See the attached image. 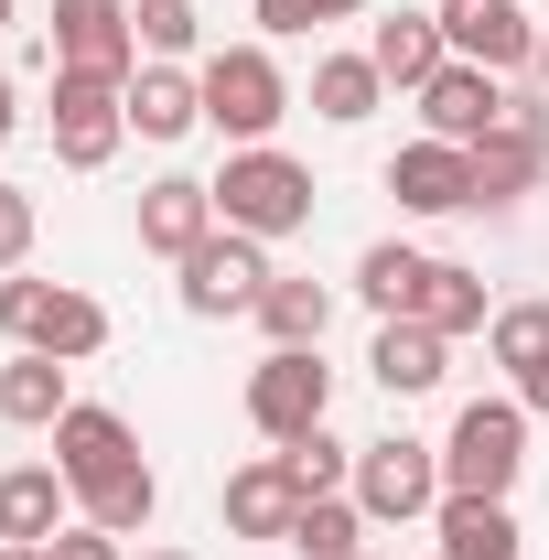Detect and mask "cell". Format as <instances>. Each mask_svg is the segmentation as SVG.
<instances>
[{
	"mask_svg": "<svg viewBox=\"0 0 549 560\" xmlns=\"http://www.w3.org/2000/svg\"><path fill=\"white\" fill-rule=\"evenodd\" d=\"M55 464H66L86 528H108V539L151 528L162 486H151V464H140V442H130V420H119V410H66V420H55Z\"/></svg>",
	"mask_w": 549,
	"mask_h": 560,
	"instance_id": "6da1fadb",
	"label": "cell"
},
{
	"mask_svg": "<svg viewBox=\"0 0 549 560\" xmlns=\"http://www.w3.org/2000/svg\"><path fill=\"white\" fill-rule=\"evenodd\" d=\"M215 215H226L237 237H291V226H313V173L280 162V151H237V162L215 173Z\"/></svg>",
	"mask_w": 549,
	"mask_h": 560,
	"instance_id": "7a4b0ae2",
	"label": "cell"
},
{
	"mask_svg": "<svg viewBox=\"0 0 549 560\" xmlns=\"http://www.w3.org/2000/svg\"><path fill=\"white\" fill-rule=\"evenodd\" d=\"M517 464H528V410L517 399H475L453 420V442H442V486L453 495H506Z\"/></svg>",
	"mask_w": 549,
	"mask_h": 560,
	"instance_id": "3957f363",
	"label": "cell"
},
{
	"mask_svg": "<svg viewBox=\"0 0 549 560\" xmlns=\"http://www.w3.org/2000/svg\"><path fill=\"white\" fill-rule=\"evenodd\" d=\"M195 86H206V119H215L226 140H248V151H259L280 119H291V86H280V66L259 55V44H226V55H215Z\"/></svg>",
	"mask_w": 549,
	"mask_h": 560,
	"instance_id": "277c9868",
	"label": "cell"
},
{
	"mask_svg": "<svg viewBox=\"0 0 549 560\" xmlns=\"http://www.w3.org/2000/svg\"><path fill=\"white\" fill-rule=\"evenodd\" d=\"M0 324L33 355H97L108 346V313L86 291H66V280H0Z\"/></svg>",
	"mask_w": 549,
	"mask_h": 560,
	"instance_id": "5b68a950",
	"label": "cell"
},
{
	"mask_svg": "<svg viewBox=\"0 0 549 560\" xmlns=\"http://www.w3.org/2000/svg\"><path fill=\"white\" fill-rule=\"evenodd\" d=\"M324 410H335V366L313 346H280L259 377H248V420L270 431V442H302V431H324Z\"/></svg>",
	"mask_w": 549,
	"mask_h": 560,
	"instance_id": "8992f818",
	"label": "cell"
},
{
	"mask_svg": "<svg viewBox=\"0 0 549 560\" xmlns=\"http://www.w3.org/2000/svg\"><path fill=\"white\" fill-rule=\"evenodd\" d=\"M119 130H130V86L119 75H55V162L97 173L119 151Z\"/></svg>",
	"mask_w": 549,
	"mask_h": 560,
	"instance_id": "52a82bcc",
	"label": "cell"
},
{
	"mask_svg": "<svg viewBox=\"0 0 549 560\" xmlns=\"http://www.w3.org/2000/svg\"><path fill=\"white\" fill-rule=\"evenodd\" d=\"M355 506L366 517H431L442 506V453L431 442H366L355 453Z\"/></svg>",
	"mask_w": 549,
	"mask_h": 560,
	"instance_id": "ba28073f",
	"label": "cell"
},
{
	"mask_svg": "<svg viewBox=\"0 0 549 560\" xmlns=\"http://www.w3.org/2000/svg\"><path fill=\"white\" fill-rule=\"evenodd\" d=\"M442 44H453L464 66H484V75L539 66V22H528L517 0H442Z\"/></svg>",
	"mask_w": 549,
	"mask_h": 560,
	"instance_id": "9c48e42d",
	"label": "cell"
},
{
	"mask_svg": "<svg viewBox=\"0 0 549 560\" xmlns=\"http://www.w3.org/2000/svg\"><path fill=\"white\" fill-rule=\"evenodd\" d=\"M259 291H270V259H259V237H237V226H215L206 248L184 259V302H195V313H259Z\"/></svg>",
	"mask_w": 549,
	"mask_h": 560,
	"instance_id": "30bf717a",
	"label": "cell"
},
{
	"mask_svg": "<svg viewBox=\"0 0 549 560\" xmlns=\"http://www.w3.org/2000/svg\"><path fill=\"white\" fill-rule=\"evenodd\" d=\"M55 55H66V75H119V86H130L140 22L119 0H55Z\"/></svg>",
	"mask_w": 549,
	"mask_h": 560,
	"instance_id": "8fae6325",
	"label": "cell"
},
{
	"mask_svg": "<svg viewBox=\"0 0 549 560\" xmlns=\"http://www.w3.org/2000/svg\"><path fill=\"white\" fill-rule=\"evenodd\" d=\"M388 195L410 215H464L475 206V151H464V140H410V151L388 162Z\"/></svg>",
	"mask_w": 549,
	"mask_h": 560,
	"instance_id": "7c38bea8",
	"label": "cell"
},
{
	"mask_svg": "<svg viewBox=\"0 0 549 560\" xmlns=\"http://www.w3.org/2000/svg\"><path fill=\"white\" fill-rule=\"evenodd\" d=\"M549 162V108H506L495 119V140H475V206H495V195H528Z\"/></svg>",
	"mask_w": 549,
	"mask_h": 560,
	"instance_id": "4fadbf2b",
	"label": "cell"
},
{
	"mask_svg": "<svg viewBox=\"0 0 549 560\" xmlns=\"http://www.w3.org/2000/svg\"><path fill=\"white\" fill-rule=\"evenodd\" d=\"M420 119H431V140H464V151H475V140H495L506 97H495V75H484V66H464V55H453V66L420 86Z\"/></svg>",
	"mask_w": 549,
	"mask_h": 560,
	"instance_id": "5bb4252c",
	"label": "cell"
},
{
	"mask_svg": "<svg viewBox=\"0 0 549 560\" xmlns=\"http://www.w3.org/2000/svg\"><path fill=\"white\" fill-rule=\"evenodd\" d=\"M206 237H215V184H184V173H173V184H151V195H140V248L195 259Z\"/></svg>",
	"mask_w": 549,
	"mask_h": 560,
	"instance_id": "9a60e30c",
	"label": "cell"
},
{
	"mask_svg": "<svg viewBox=\"0 0 549 560\" xmlns=\"http://www.w3.org/2000/svg\"><path fill=\"white\" fill-rule=\"evenodd\" d=\"M291 517H302V475L291 464H248V475H226V528L237 539H291Z\"/></svg>",
	"mask_w": 549,
	"mask_h": 560,
	"instance_id": "2e32d148",
	"label": "cell"
},
{
	"mask_svg": "<svg viewBox=\"0 0 549 560\" xmlns=\"http://www.w3.org/2000/svg\"><path fill=\"white\" fill-rule=\"evenodd\" d=\"M66 464H22V475H0V539H22V550H44L55 528H66Z\"/></svg>",
	"mask_w": 549,
	"mask_h": 560,
	"instance_id": "e0dca14e",
	"label": "cell"
},
{
	"mask_svg": "<svg viewBox=\"0 0 549 560\" xmlns=\"http://www.w3.org/2000/svg\"><path fill=\"white\" fill-rule=\"evenodd\" d=\"M366 66L388 75V86H431V75L453 66V44H442V11H399V22H377Z\"/></svg>",
	"mask_w": 549,
	"mask_h": 560,
	"instance_id": "ac0fdd59",
	"label": "cell"
},
{
	"mask_svg": "<svg viewBox=\"0 0 549 560\" xmlns=\"http://www.w3.org/2000/svg\"><path fill=\"white\" fill-rule=\"evenodd\" d=\"M517 517L506 495H442V560H517Z\"/></svg>",
	"mask_w": 549,
	"mask_h": 560,
	"instance_id": "d6986e66",
	"label": "cell"
},
{
	"mask_svg": "<svg viewBox=\"0 0 549 560\" xmlns=\"http://www.w3.org/2000/svg\"><path fill=\"white\" fill-rule=\"evenodd\" d=\"M195 119H206V86H195V75H173V66H140L130 75V130L140 140H184Z\"/></svg>",
	"mask_w": 549,
	"mask_h": 560,
	"instance_id": "ffe728a7",
	"label": "cell"
},
{
	"mask_svg": "<svg viewBox=\"0 0 549 560\" xmlns=\"http://www.w3.org/2000/svg\"><path fill=\"white\" fill-rule=\"evenodd\" d=\"M442 346H453V335H431V324H410V313H399V324L377 335V355H366V366H377V388H388V399H420V388H442Z\"/></svg>",
	"mask_w": 549,
	"mask_h": 560,
	"instance_id": "44dd1931",
	"label": "cell"
},
{
	"mask_svg": "<svg viewBox=\"0 0 549 560\" xmlns=\"http://www.w3.org/2000/svg\"><path fill=\"white\" fill-rule=\"evenodd\" d=\"M75 399H66V355H11L0 366V420H22V431H44V420H66Z\"/></svg>",
	"mask_w": 549,
	"mask_h": 560,
	"instance_id": "7402d4cb",
	"label": "cell"
},
{
	"mask_svg": "<svg viewBox=\"0 0 549 560\" xmlns=\"http://www.w3.org/2000/svg\"><path fill=\"white\" fill-rule=\"evenodd\" d=\"M259 324H270V346H324L335 291H324V280H270V291H259Z\"/></svg>",
	"mask_w": 549,
	"mask_h": 560,
	"instance_id": "603a6c76",
	"label": "cell"
},
{
	"mask_svg": "<svg viewBox=\"0 0 549 560\" xmlns=\"http://www.w3.org/2000/svg\"><path fill=\"white\" fill-rule=\"evenodd\" d=\"M410 324H431V335H475V324H495V313H484V280H475V270H453V259H431Z\"/></svg>",
	"mask_w": 549,
	"mask_h": 560,
	"instance_id": "cb8c5ba5",
	"label": "cell"
},
{
	"mask_svg": "<svg viewBox=\"0 0 549 560\" xmlns=\"http://www.w3.org/2000/svg\"><path fill=\"white\" fill-rule=\"evenodd\" d=\"M377 97H388V75L366 66V55H324V66H313V108H324V119H366Z\"/></svg>",
	"mask_w": 549,
	"mask_h": 560,
	"instance_id": "d4e9b609",
	"label": "cell"
},
{
	"mask_svg": "<svg viewBox=\"0 0 549 560\" xmlns=\"http://www.w3.org/2000/svg\"><path fill=\"white\" fill-rule=\"evenodd\" d=\"M420 280H431V259L420 248H366V270H355V291L399 324V313H420Z\"/></svg>",
	"mask_w": 549,
	"mask_h": 560,
	"instance_id": "484cf974",
	"label": "cell"
},
{
	"mask_svg": "<svg viewBox=\"0 0 549 560\" xmlns=\"http://www.w3.org/2000/svg\"><path fill=\"white\" fill-rule=\"evenodd\" d=\"M355 517L366 506H344V495H302V517H291L302 560H355Z\"/></svg>",
	"mask_w": 549,
	"mask_h": 560,
	"instance_id": "4316f807",
	"label": "cell"
},
{
	"mask_svg": "<svg viewBox=\"0 0 549 560\" xmlns=\"http://www.w3.org/2000/svg\"><path fill=\"white\" fill-rule=\"evenodd\" d=\"M484 335H495V366H517V377H528V366H549V302H517V313H495Z\"/></svg>",
	"mask_w": 549,
	"mask_h": 560,
	"instance_id": "83f0119b",
	"label": "cell"
},
{
	"mask_svg": "<svg viewBox=\"0 0 549 560\" xmlns=\"http://www.w3.org/2000/svg\"><path fill=\"white\" fill-rule=\"evenodd\" d=\"M280 464L302 475V495H335V486H344V442H324V431H302V442H280Z\"/></svg>",
	"mask_w": 549,
	"mask_h": 560,
	"instance_id": "f1b7e54d",
	"label": "cell"
},
{
	"mask_svg": "<svg viewBox=\"0 0 549 560\" xmlns=\"http://www.w3.org/2000/svg\"><path fill=\"white\" fill-rule=\"evenodd\" d=\"M130 22H140V44H151V55H184V44H195V0H140Z\"/></svg>",
	"mask_w": 549,
	"mask_h": 560,
	"instance_id": "f546056e",
	"label": "cell"
},
{
	"mask_svg": "<svg viewBox=\"0 0 549 560\" xmlns=\"http://www.w3.org/2000/svg\"><path fill=\"white\" fill-rule=\"evenodd\" d=\"M344 11H366V0H259L270 33H324V22H344Z\"/></svg>",
	"mask_w": 549,
	"mask_h": 560,
	"instance_id": "4dcf8cb0",
	"label": "cell"
},
{
	"mask_svg": "<svg viewBox=\"0 0 549 560\" xmlns=\"http://www.w3.org/2000/svg\"><path fill=\"white\" fill-rule=\"evenodd\" d=\"M22 248H33V195L0 184V270H22Z\"/></svg>",
	"mask_w": 549,
	"mask_h": 560,
	"instance_id": "1f68e13d",
	"label": "cell"
},
{
	"mask_svg": "<svg viewBox=\"0 0 549 560\" xmlns=\"http://www.w3.org/2000/svg\"><path fill=\"white\" fill-rule=\"evenodd\" d=\"M44 560H119V550H108V528H55Z\"/></svg>",
	"mask_w": 549,
	"mask_h": 560,
	"instance_id": "d6a6232c",
	"label": "cell"
},
{
	"mask_svg": "<svg viewBox=\"0 0 549 560\" xmlns=\"http://www.w3.org/2000/svg\"><path fill=\"white\" fill-rule=\"evenodd\" d=\"M517 410H549V366H528V377H517Z\"/></svg>",
	"mask_w": 549,
	"mask_h": 560,
	"instance_id": "836d02e7",
	"label": "cell"
},
{
	"mask_svg": "<svg viewBox=\"0 0 549 560\" xmlns=\"http://www.w3.org/2000/svg\"><path fill=\"white\" fill-rule=\"evenodd\" d=\"M22 130V97H11V75H0V140Z\"/></svg>",
	"mask_w": 549,
	"mask_h": 560,
	"instance_id": "e575fe53",
	"label": "cell"
},
{
	"mask_svg": "<svg viewBox=\"0 0 549 560\" xmlns=\"http://www.w3.org/2000/svg\"><path fill=\"white\" fill-rule=\"evenodd\" d=\"M0 560H44V550H22V539H11V550H0Z\"/></svg>",
	"mask_w": 549,
	"mask_h": 560,
	"instance_id": "d590c367",
	"label": "cell"
},
{
	"mask_svg": "<svg viewBox=\"0 0 549 560\" xmlns=\"http://www.w3.org/2000/svg\"><path fill=\"white\" fill-rule=\"evenodd\" d=\"M140 560H195V550H140Z\"/></svg>",
	"mask_w": 549,
	"mask_h": 560,
	"instance_id": "8d00e7d4",
	"label": "cell"
},
{
	"mask_svg": "<svg viewBox=\"0 0 549 560\" xmlns=\"http://www.w3.org/2000/svg\"><path fill=\"white\" fill-rule=\"evenodd\" d=\"M539 86H549V33H539Z\"/></svg>",
	"mask_w": 549,
	"mask_h": 560,
	"instance_id": "74e56055",
	"label": "cell"
},
{
	"mask_svg": "<svg viewBox=\"0 0 549 560\" xmlns=\"http://www.w3.org/2000/svg\"><path fill=\"white\" fill-rule=\"evenodd\" d=\"M0 33H11V0H0Z\"/></svg>",
	"mask_w": 549,
	"mask_h": 560,
	"instance_id": "f35d334b",
	"label": "cell"
}]
</instances>
